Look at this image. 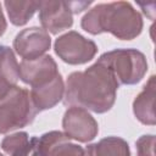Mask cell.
Listing matches in <instances>:
<instances>
[{"mask_svg": "<svg viewBox=\"0 0 156 156\" xmlns=\"http://www.w3.org/2000/svg\"><path fill=\"white\" fill-rule=\"evenodd\" d=\"M38 110L35 108L29 90L12 87L0 99V134H6L15 129L30 124Z\"/></svg>", "mask_w": 156, "mask_h": 156, "instance_id": "obj_3", "label": "cell"}, {"mask_svg": "<svg viewBox=\"0 0 156 156\" xmlns=\"http://www.w3.org/2000/svg\"><path fill=\"white\" fill-rule=\"evenodd\" d=\"M68 136L55 143L48 151V156H84V149L69 141Z\"/></svg>", "mask_w": 156, "mask_h": 156, "instance_id": "obj_15", "label": "cell"}, {"mask_svg": "<svg viewBox=\"0 0 156 156\" xmlns=\"http://www.w3.org/2000/svg\"><path fill=\"white\" fill-rule=\"evenodd\" d=\"M60 74L55 60L50 55L35 60H22L20 63V79L32 88L40 87Z\"/></svg>", "mask_w": 156, "mask_h": 156, "instance_id": "obj_9", "label": "cell"}, {"mask_svg": "<svg viewBox=\"0 0 156 156\" xmlns=\"http://www.w3.org/2000/svg\"><path fill=\"white\" fill-rule=\"evenodd\" d=\"M0 156H4V155H2V154H1V152H0Z\"/></svg>", "mask_w": 156, "mask_h": 156, "instance_id": "obj_19", "label": "cell"}, {"mask_svg": "<svg viewBox=\"0 0 156 156\" xmlns=\"http://www.w3.org/2000/svg\"><path fill=\"white\" fill-rule=\"evenodd\" d=\"M0 79L11 85H17L20 79V63L7 45H0Z\"/></svg>", "mask_w": 156, "mask_h": 156, "instance_id": "obj_14", "label": "cell"}, {"mask_svg": "<svg viewBox=\"0 0 156 156\" xmlns=\"http://www.w3.org/2000/svg\"><path fill=\"white\" fill-rule=\"evenodd\" d=\"M63 133L79 143H89L99 133V126L88 110L78 106H69L62 118Z\"/></svg>", "mask_w": 156, "mask_h": 156, "instance_id": "obj_6", "label": "cell"}, {"mask_svg": "<svg viewBox=\"0 0 156 156\" xmlns=\"http://www.w3.org/2000/svg\"><path fill=\"white\" fill-rule=\"evenodd\" d=\"M29 94L38 112L55 107L63 99L65 94V83L61 73L57 74L52 80L40 87L32 88Z\"/></svg>", "mask_w": 156, "mask_h": 156, "instance_id": "obj_10", "label": "cell"}, {"mask_svg": "<svg viewBox=\"0 0 156 156\" xmlns=\"http://www.w3.org/2000/svg\"><path fill=\"white\" fill-rule=\"evenodd\" d=\"M89 34L111 33L121 40H132L143 30V17L128 1L99 4L90 9L80 21Z\"/></svg>", "mask_w": 156, "mask_h": 156, "instance_id": "obj_2", "label": "cell"}, {"mask_svg": "<svg viewBox=\"0 0 156 156\" xmlns=\"http://www.w3.org/2000/svg\"><path fill=\"white\" fill-rule=\"evenodd\" d=\"M10 22L15 26H24L39 10L40 1H5Z\"/></svg>", "mask_w": 156, "mask_h": 156, "instance_id": "obj_13", "label": "cell"}, {"mask_svg": "<svg viewBox=\"0 0 156 156\" xmlns=\"http://www.w3.org/2000/svg\"><path fill=\"white\" fill-rule=\"evenodd\" d=\"M54 50L58 58L68 65H84L94 58L98 46L78 32L69 30L55 40Z\"/></svg>", "mask_w": 156, "mask_h": 156, "instance_id": "obj_5", "label": "cell"}, {"mask_svg": "<svg viewBox=\"0 0 156 156\" xmlns=\"http://www.w3.org/2000/svg\"><path fill=\"white\" fill-rule=\"evenodd\" d=\"M155 76H151L143 90L135 96L133 101V112L136 119L146 126H154L156 123L154 101H155Z\"/></svg>", "mask_w": 156, "mask_h": 156, "instance_id": "obj_11", "label": "cell"}, {"mask_svg": "<svg viewBox=\"0 0 156 156\" xmlns=\"http://www.w3.org/2000/svg\"><path fill=\"white\" fill-rule=\"evenodd\" d=\"M39 21L44 30L51 34H58L72 27L73 13L66 1H40Z\"/></svg>", "mask_w": 156, "mask_h": 156, "instance_id": "obj_8", "label": "cell"}, {"mask_svg": "<svg viewBox=\"0 0 156 156\" xmlns=\"http://www.w3.org/2000/svg\"><path fill=\"white\" fill-rule=\"evenodd\" d=\"M6 28H7V22L5 20L4 12L1 10V4H0V37L4 35V33L6 32Z\"/></svg>", "mask_w": 156, "mask_h": 156, "instance_id": "obj_17", "label": "cell"}, {"mask_svg": "<svg viewBox=\"0 0 156 156\" xmlns=\"http://www.w3.org/2000/svg\"><path fill=\"white\" fill-rule=\"evenodd\" d=\"M136 154L138 156H155L154 149H155V135L152 134H145L141 135L136 141Z\"/></svg>", "mask_w": 156, "mask_h": 156, "instance_id": "obj_16", "label": "cell"}, {"mask_svg": "<svg viewBox=\"0 0 156 156\" xmlns=\"http://www.w3.org/2000/svg\"><path fill=\"white\" fill-rule=\"evenodd\" d=\"M118 87L110 68L98 60L85 71L73 72L67 77L63 105L105 113L113 106Z\"/></svg>", "mask_w": 156, "mask_h": 156, "instance_id": "obj_1", "label": "cell"}, {"mask_svg": "<svg viewBox=\"0 0 156 156\" xmlns=\"http://www.w3.org/2000/svg\"><path fill=\"white\" fill-rule=\"evenodd\" d=\"M51 46V38L46 30L30 27L21 30L13 39V49L23 60H35L44 56Z\"/></svg>", "mask_w": 156, "mask_h": 156, "instance_id": "obj_7", "label": "cell"}, {"mask_svg": "<svg viewBox=\"0 0 156 156\" xmlns=\"http://www.w3.org/2000/svg\"><path fill=\"white\" fill-rule=\"evenodd\" d=\"M98 60L110 68L118 85L136 84L147 72L146 57L136 49H115L102 54Z\"/></svg>", "mask_w": 156, "mask_h": 156, "instance_id": "obj_4", "label": "cell"}, {"mask_svg": "<svg viewBox=\"0 0 156 156\" xmlns=\"http://www.w3.org/2000/svg\"><path fill=\"white\" fill-rule=\"evenodd\" d=\"M84 156H130V149L123 138L111 135L89 144L84 149Z\"/></svg>", "mask_w": 156, "mask_h": 156, "instance_id": "obj_12", "label": "cell"}, {"mask_svg": "<svg viewBox=\"0 0 156 156\" xmlns=\"http://www.w3.org/2000/svg\"><path fill=\"white\" fill-rule=\"evenodd\" d=\"M12 87H15V85H11V84H9L7 82H5V80H2V79H0V99L12 88Z\"/></svg>", "mask_w": 156, "mask_h": 156, "instance_id": "obj_18", "label": "cell"}]
</instances>
